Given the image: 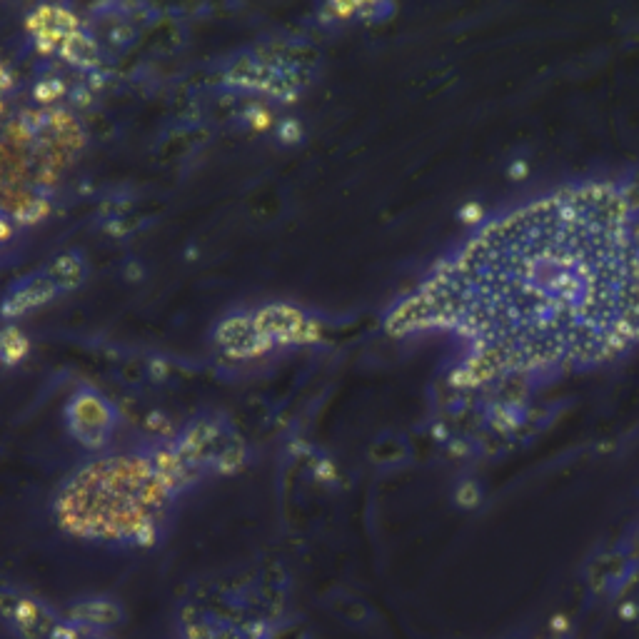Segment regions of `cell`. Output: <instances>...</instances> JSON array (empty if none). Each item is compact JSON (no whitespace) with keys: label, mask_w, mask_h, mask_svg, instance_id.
Instances as JSON below:
<instances>
[{"label":"cell","mask_w":639,"mask_h":639,"mask_svg":"<svg viewBox=\"0 0 639 639\" xmlns=\"http://www.w3.org/2000/svg\"><path fill=\"white\" fill-rule=\"evenodd\" d=\"M60 58L68 60L75 68L85 70V73H95L100 68V48L98 40L88 33V30H75V33L65 35L63 45L58 48Z\"/></svg>","instance_id":"ba28073f"},{"label":"cell","mask_w":639,"mask_h":639,"mask_svg":"<svg viewBox=\"0 0 639 639\" xmlns=\"http://www.w3.org/2000/svg\"><path fill=\"white\" fill-rule=\"evenodd\" d=\"M392 15H395V5L390 3H327L315 10L313 23L325 33H337V30L387 23Z\"/></svg>","instance_id":"8992f818"},{"label":"cell","mask_w":639,"mask_h":639,"mask_svg":"<svg viewBox=\"0 0 639 639\" xmlns=\"http://www.w3.org/2000/svg\"><path fill=\"white\" fill-rule=\"evenodd\" d=\"M30 352V340L20 332V327L8 325L0 330V357L3 365H18Z\"/></svg>","instance_id":"30bf717a"},{"label":"cell","mask_w":639,"mask_h":639,"mask_svg":"<svg viewBox=\"0 0 639 639\" xmlns=\"http://www.w3.org/2000/svg\"><path fill=\"white\" fill-rule=\"evenodd\" d=\"M63 93H65V85L58 83V80H43V83L35 85L33 90L38 103H53V100H58Z\"/></svg>","instance_id":"7c38bea8"},{"label":"cell","mask_w":639,"mask_h":639,"mask_svg":"<svg viewBox=\"0 0 639 639\" xmlns=\"http://www.w3.org/2000/svg\"><path fill=\"white\" fill-rule=\"evenodd\" d=\"M53 28L63 30L65 35H70V33H75V30L83 28V25H80V18L73 13V10L53 5Z\"/></svg>","instance_id":"8fae6325"},{"label":"cell","mask_w":639,"mask_h":639,"mask_svg":"<svg viewBox=\"0 0 639 639\" xmlns=\"http://www.w3.org/2000/svg\"><path fill=\"white\" fill-rule=\"evenodd\" d=\"M43 273L53 280L58 293H70V290L83 285L85 275H88V263L78 250H70V253L58 255Z\"/></svg>","instance_id":"9c48e42d"},{"label":"cell","mask_w":639,"mask_h":639,"mask_svg":"<svg viewBox=\"0 0 639 639\" xmlns=\"http://www.w3.org/2000/svg\"><path fill=\"white\" fill-rule=\"evenodd\" d=\"M123 38H133V28H115L113 33H110V40H113V45H125Z\"/></svg>","instance_id":"5bb4252c"},{"label":"cell","mask_w":639,"mask_h":639,"mask_svg":"<svg viewBox=\"0 0 639 639\" xmlns=\"http://www.w3.org/2000/svg\"><path fill=\"white\" fill-rule=\"evenodd\" d=\"M35 45H38V50H40V53H43V55H53L55 50H58V48H55V45H50L48 40H35Z\"/></svg>","instance_id":"2e32d148"},{"label":"cell","mask_w":639,"mask_h":639,"mask_svg":"<svg viewBox=\"0 0 639 639\" xmlns=\"http://www.w3.org/2000/svg\"><path fill=\"white\" fill-rule=\"evenodd\" d=\"M58 288H55L53 280L45 273L33 275V278H25L5 295L3 305H0V315L5 320H15L20 315L30 313V310H38L43 305L53 303L58 298Z\"/></svg>","instance_id":"52a82bcc"},{"label":"cell","mask_w":639,"mask_h":639,"mask_svg":"<svg viewBox=\"0 0 639 639\" xmlns=\"http://www.w3.org/2000/svg\"><path fill=\"white\" fill-rule=\"evenodd\" d=\"M0 108H3V105H0Z\"/></svg>","instance_id":"ac0fdd59"},{"label":"cell","mask_w":639,"mask_h":639,"mask_svg":"<svg viewBox=\"0 0 639 639\" xmlns=\"http://www.w3.org/2000/svg\"><path fill=\"white\" fill-rule=\"evenodd\" d=\"M45 213H48V203L40 205V200H33L28 210H23V213H18V223H20V220H23V223H35V220L43 218Z\"/></svg>","instance_id":"4fadbf2b"},{"label":"cell","mask_w":639,"mask_h":639,"mask_svg":"<svg viewBox=\"0 0 639 639\" xmlns=\"http://www.w3.org/2000/svg\"><path fill=\"white\" fill-rule=\"evenodd\" d=\"M65 427L88 450H100L118 427V410L95 387L83 385L65 405Z\"/></svg>","instance_id":"5b68a950"},{"label":"cell","mask_w":639,"mask_h":639,"mask_svg":"<svg viewBox=\"0 0 639 639\" xmlns=\"http://www.w3.org/2000/svg\"><path fill=\"white\" fill-rule=\"evenodd\" d=\"M392 335L447 337L450 385L540 395L639 347V175L525 198L472 225L387 308Z\"/></svg>","instance_id":"6da1fadb"},{"label":"cell","mask_w":639,"mask_h":639,"mask_svg":"<svg viewBox=\"0 0 639 639\" xmlns=\"http://www.w3.org/2000/svg\"><path fill=\"white\" fill-rule=\"evenodd\" d=\"M175 497L145 452L105 457L80 467L55 497V517L68 535L88 542L150 547Z\"/></svg>","instance_id":"7a4b0ae2"},{"label":"cell","mask_w":639,"mask_h":639,"mask_svg":"<svg viewBox=\"0 0 639 639\" xmlns=\"http://www.w3.org/2000/svg\"><path fill=\"white\" fill-rule=\"evenodd\" d=\"M320 55L310 45L293 43L290 48H270L248 53L225 68L220 85L245 95H260L273 103L293 105L315 83Z\"/></svg>","instance_id":"3957f363"},{"label":"cell","mask_w":639,"mask_h":639,"mask_svg":"<svg viewBox=\"0 0 639 639\" xmlns=\"http://www.w3.org/2000/svg\"><path fill=\"white\" fill-rule=\"evenodd\" d=\"M13 238V225H10L8 218H0V243Z\"/></svg>","instance_id":"9a60e30c"},{"label":"cell","mask_w":639,"mask_h":639,"mask_svg":"<svg viewBox=\"0 0 639 639\" xmlns=\"http://www.w3.org/2000/svg\"><path fill=\"white\" fill-rule=\"evenodd\" d=\"M0 218H3V215H0Z\"/></svg>","instance_id":"d6986e66"},{"label":"cell","mask_w":639,"mask_h":639,"mask_svg":"<svg viewBox=\"0 0 639 639\" xmlns=\"http://www.w3.org/2000/svg\"><path fill=\"white\" fill-rule=\"evenodd\" d=\"M250 330L240 360H260L275 350H308L318 347L335 330V320L322 310L290 300H270V303L250 308Z\"/></svg>","instance_id":"277c9868"},{"label":"cell","mask_w":639,"mask_h":639,"mask_svg":"<svg viewBox=\"0 0 639 639\" xmlns=\"http://www.w3.org/2000/svg\"><path fill=\"white\" fill-rule=\"evenodd\" d=\"M0 362H3V357H0Z\"/></svg>","instance_id":"e0dca14e"}]
</instances>
